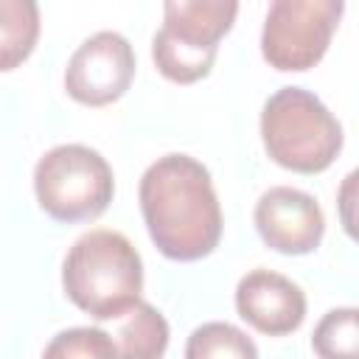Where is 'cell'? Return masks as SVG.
Segmentation results:
<instances>
[{"label": "cell", "mask_w": 359, "mask_h": 359, "mask_svg": "<svg viewBox=\"0 0 359 359\" xmlns=\"http://www.w3.org/2000/svg\"><path fill=\"white\" fill-rule=\"evenodd\" d=\"M140 210L154 247L171 261H199L222 238V208L208 168L188 154H165L140 177Z\"/></svg>", "instance_id": "1"}, {"label": "cell", "mask_w": 359, "mask_h": 359, "mask_svg": "<svg viewBox=\"0 0 359 359\" xmlns=\"http://www.w3.org/2000/svg\"><path fill=\"white\" fill-rule=\"evenodd\" d=\"M62 286L70 303L93 320L123 317L140 303V252L118 230H90L65 255Z\"/></svg>", "instance_id": "2"}, {"label": "cell", "mask_w": 359, "mask_h": 359, "mask_svg": "<svg viewBox=\"0 0 359 359\" xmlns=\"http://www.w3.org/2000/svg\"><path fill=\"white\" fill-rule=\"evenodd\" d=\"M261 140L280 168L320 174L342 149V126L314 93L283 87L261 109Z\"/></svg>", "instance_id": "3"}, {"label": "cell", "mask_w": 359, "mask_h": 359, "mask_svg": "<svg viewBox=\"0 0 359 359\" xmlns=\"http://www.w3.org/2000/svg\"><path fill=\"white\" fill-rule=\"evenodd\" d=\"M34 194L39 208L56 222L98 219L115 194L109 163L90 146L65 143L45 151L34 168Z\"/></svg>", "instance_id": "4"}, {"label": "cell", "mask_w": 359, "mask_h": 359, "mask_svg": "<svg viewBox=\"0 0 359 359\" xmlns=\"http://www.w3.org/2000/svg\"><path fill=\"white\" fill-rule=\"evenodd\" d=\"M342 11L345 0H272L261 31V53L269 67L283 73L314 67L325 56Z\"/></svg>", "instance_id": "5"}, {"label": "cell", "mask_w": 359, "mask_h": 359, "mask_svg": "<svg viewBox=\"0 0 359 359\" xmlns=\"http://www.w3.org/2000/svg\"><path fill=\"white\" fill-rule=\"evenodd\" d=\"M135 76V50L118 31H98L84 39L67 62L65 90L84 107L118 101Z\"/></svg>", "instance_id": "6"}, {"label": "cell", "mask_w": 359, "mask_h": 359, "mask_svg": "<svg viewBox=\"0 0 359 359\" xmlns=\"http://www.w3.org/2000/svg\"><path fill=\"white\" fill-rule=\"evenodd\" d=\"M255 227L266 247L283 255L314 252L325 233V216L311 194L278 185L261 194L255 205Z\"/></svg>", "instance_id": "7"}, {"label": "cell", "mask_w": 359, "mask_h": 359, "mask_svg": "<svg viewBox=\"0 0 359 359\" xmlns=\"http://www.w3.org/2000/svg\"><path fill=\"white\" fill-rule=\"evenodd\" d=\"M236 311L258 334L286 337L306 320V294L286 275L252 269L236 286Z\"/></svg>", "instance_id": "8"}, {"label": "cell", "mask_w": 359, "mask_h": 359, "mask_svg": "<svg viewBox=\"0 0 359 359\" xmlns=\"http://www.w3.org/2000/svg\"><path fill=\"white\" fill-rule=\"evenodd\" d=\"M163 28L182 42L219 48V39L233 28L238 0H163Z\"/></svg>", "instance_id": "9"}, {"label": "cell", "mask_w": 359, "mask_h": 359, "mask_svg": "<svg viewBox=\"0 0 359 359\" xmlns=\"http://www.w3.org/2000/svg\"><path fill=\"white\" fill-rule=\"evenodd\" d=\"M216 53L219 48H199L191 42H182L165 28H160L151 39V59L157 70L174 84H194L205 79L216 62Z\"/></svg>", "instance_id": "10"}, {"label": "cell", "mask_w": 359, "mask_h": 359, "mask_svg": "<svg viewBox=\"0 0 359 359\" xmlns=\"http://www.w3.org/2000/svg\"><path fill=\"white\" fill-rule=\"evenodd\" d=\"M0 70H14L25 62L39 36L36 0H0Z\"/></svg>", "instance_id": "11"}, {"label": "cell", "mask_w": 359, "mask_h": 359, "mask_svg": "<svg viewBox=\"0 0 359 359\" xmlns=\"http://www.w3.org/2000/svg\"><path fill=\"white\" fill-rule=\"evenodd\" d=\"M168 348V323L151 303H137L118 331V351L129 359H157Z\"/></svg>", "instance_id": "12"}, {"label": "cell", "mask_w": 359, "mask_h": 359, "mask_svg": "<svg viewBox=\"0 0 359 359\" xmlns=\"http://www.w3.org/2000/svg\"><path fill=\"white\" fill-rule=\"evenodd\" d=\"M311 351L323 359H359V309H331L314 325Z\"/></svg>", "instance_id": "13"}, {"label": "cell", "mask_w": 359, "mask_h": 359, "mask_svg": "<svg viewBox=\"0 0 359 359\" xmlns=\"http://www.w3.org/2000/svg\"><path fill=\"white\" fill-rule=\"evenodd\" d=\"M188 359H210V356H236V359H255L258 348L252 339L230 323H205L199 325L185 348Z\"/></svg>", "instance_id": "14"}, {"label": "cell", "mask_w": 359, "mask_h": 359, "mask_svg": "<svg viewBox=\"0 0 359 359\" xmlns=\"http://www.w3.org/2000/svg\"><path fill=\"white\" fill-rule=\"evenodd\" d=\"M121 353L118 345L109 339V334L98 331V328H70L62 331L48 348L45 356L56 359V356H95V359H109Z\"/></svg>", "instance_id": "15"}, {"label": "cell", "mask_w": 359, "mask_h": 359, "mask_svg": "<svg viewBox=\"0 0 359 359\" xmlns=\"http://www.w3.org/2000/svg\"><path fill=\"white\" fill-rule=\"evenodd\" d=\"M337 210L345 233L359 244V168H353L337 191Z\"/></svg>", "instance_id": "16"}]
</instances>
